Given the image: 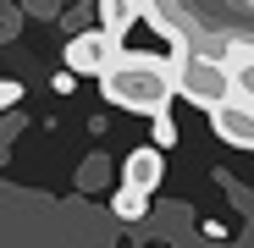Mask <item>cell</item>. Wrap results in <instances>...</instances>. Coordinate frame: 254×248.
Segmentation results:
<instances>
[{
  "label": "cell",
  "mask_w": 254,
  "mask_h": 248,
  "mask_svg": "<svg viewBox=\"0 0 254 248\" xmlns=\"http://www.w3.org/2000/svg\"><path fill=\"white\" fill-rule=\"evenodd\" d=\"M50 89H56V94H72V89H77V72H66V66H61V72L50 77Z\"/></svg>",
  "instance_id": "cell-12"
},
{
  "label": "cell",
  "mask_w": 254,
  "mask_h": 248,
  "mask_svg": "<svg viewBox=\"0 0 254 248\" xmlns=\"http://www.w3.org/2000/svg\"><path fill=\"white\" fill-rule=\"evenodd\" d=\"M227 72H232V99H249V105H254V55L232 61Z\"/></svg>",
  "instance_id": "cell-8"
},
{
  "label": "cell",
  "mask_w": 254,
  "mask_h": 248,
  "mask_svg": "<svg viewBox=\"0 0 254 248\" xmlns=\"http://www.w3.org/2000/svg\"><path fill=\"white\" fill-rule=\"evenodd\" d=\"M160 171H166V154L149 144V149H133L127 154V165H122V188H133V193H155L160 188Z\"/></svg>",
  "instance_id": "cell-6"
},
{
  "label": "cell",
  "mask_w": 254,
  "mask_h": 248,
  "mask_svg": "<svg viewBox=\"0 0 254 248\" xmlns=\"http://www.w3.org/2000/svg\"><path fill=\"white\" fill-rule=\"evenodd\" d=\"M100 94L127 110V116H172V94H177V66L166 61V55H138V50H127L105 77H100Z\"/></svg>",
  "instance_id": "cell-2"
},
{
  "label": "cell",
  "mask_w": 254,
  "mask_h": 248,
  "mask_svg": "<svg viewBox=\"0 0 254 248\" xmlns=\"http://www.w3.org/2000/svg\"><path fill=\"white\" fill-rule=\"evenodd\" d=\"M122 55H127L122 39H111L105 28H94V33H72V45H66V72H77V77H105Z\"/></svg>",
  "instance_id": "cell-4"
},
{
  "label": "cell",
  "mask_w": 254,
  "mask_h": 248,
  "mask_svg": "<svg viewBox=\"0 0 254 248\" xmlns=\"http://www.w3.org/2000/svg\"><path fill=\"white\" fill-rule=\"evenodd\" d=\"M149 127H155V149H160V144H177V121H172V116L149 121Z\"/></svg>",
  "instance_id": "cell-11"
},
{
  "label": "cell",
  "mask_w": 254,
  "mask_h": 248,
  "mask_svg": "<svg viewBox=\"0 0 254 248\" xmlns=\"http://www.w3.org/2000/svg\"><path fill=\"white\" fill-rule=\"evenodd\" d=\"M111 210H116L122 221H138V215L149 210V198H144V193H133V188H116V193H111Z\"/></svg>",
  "instance_id": "cell-9"
},
{
  "label": "cell",
  "mask_w": 254,
  "mask_h": 248,
  "mask_svg": "<svg viewBox=\"0 0 254 248\" xmlns=\"http://www.w3.org/2000/svg\"><path fill=\"white\" fill-rule=\"evenodd\" d=\"M210 127H216V138L232 144V149H254V105L249 99H227L210 116Z\"/></svg>",
  "instance_id": "cell-5"
},
{
  "label": "cell",
  "mask_w": 254,
  "mask_h": 248,
  "mask_svg": "<svg viewBox=\"0 0 254 248\" xmlns=\"http://www.w3.org/2000/svg\"><path fill=\"white\" fill-rule=\"evenodd\" d=\"M138 17H144V0H105V6H100V28H105L111 39H122Z\"/></svg>",
  "instance_id": "cell-7"
},
{
  "label": "cell",
  "mask_w": 254,
  "mask_h": 248,
  "mask_svg": "<svg viewBox=\"0 0 254 248\" xmlns=\"http://www.w3.org/2000/svg\"><path fill=\"white\" fill-rule=\"evenodd\" d=\"M17 99H22V83L17 77H0V110H17Z\"/></svg>",
  "instance_id": "cell-10"
},
{
  "label": "cell",
  "mask_w": 254,
  "mask_h": 248,
  "mask_svg": "<svg viewBox=\"0 0 254 248\" xmlns=\"http://www.w3.org/2000/svg\"><path fill=\"white\" fill-rule=\"evenodd\" d=\"M144 22L172 39L177 55H204L221 66L254 55V0H144Z\"/></svg>",
  "instance_id": "cell-1"
},
{
  "label": "cell",
  "mask_w": 254,
  "mask_h": 248,
  "mask_svg": "<svg viewBox=\"0 0 254 248\" xmlns=\"http://www.w3.org/2000/svg\"><path fill=\"white\" fill-rule=\"evenodd\" d=\"M172 66H177V94L193 99L199 110L216 116V110L232 99V72H227L221 61H204V55H172Z\"/></svg>",
  "instance_id": "cell-3"
}]
</instances>
